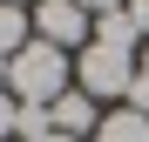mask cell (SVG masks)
<instances>
[{
  "mask_svg": "<svg viewBox=\"0 0 149 142\" xmlns=\"http://www.w3.org/2000/svg\"><path fill=\"white\" fill-rule=\"evenodd\" d=\"M142 75H149V47H142Z\"/></svg>",
  "mask_w": 149,
  "mask_h": 142,
  "instance_id": "14",
  "label": "cell"
},
{
  "mask_svg": "<svg viewBox=\"0 0 149 142\" xmlns=\"http://www.w3.org/2000/svg\"><path fill=\"white\" fill-rule=\"evenodd\" d=\"M34 27H41V41L47 47H88V14L74 7V0H34Z\"/></svg>",
  "mask_w": 149,
  "mask_h": 142,
  "instance_id": "3",
  "label": "cell"
},
{
  "mask_svg": "<svg viewBox=\"0 0 149 142\" xmlns=\"http://www.w3.org/2000/svg\"><path fill=\"white\" fill-rule=\"evenodd\" d=\"M14 115H20V102H14L7 88H0V135H14Z\"/></svg>",
  "mask_w": 149,
  "mask_h": 142,
  "instance_id": "10",
  "label": "cell"
},
{
  "mask_svg": "<svg viewBox=\"0 0 149 142\" xmlns=\"http://www.w3.org/2000/svg\"><path fill=\"white\" fill-rule=\"evenodd\" d=\"M47 115H54V135H74V142L102 129V108H95V102H88L81 88H68V95H54V102H47Z\"/></svg>",
  "mask_w": 149,
  "mask_h": 142,
  "instance_id": "4",
  "label": "cell"
},
{
  "mask_svg": "<svg viewBox=\"0 0 149 142\" xmlns=\"http://www.w3.org/2000/svg\"><path fill=\"white\" fill-rule=\"evenodd\" d=\"M122 14L136 20V34H149V0H129V7H122Z\"/></svg>",
  "mask_w": 149,
  "mask_h": 142,
  "instance_id": "11",
  "label": "cell"
},
{
  "mask_svg": "<svg viewBox=\"0 0 149 142\" xmlns=\"http://www.w3.org/2000/svg\"><path fill=\"white\" fill-rule=\"evenodd\" d=\"M74 75H81V95H88V102H122L129 81H136V54H129V47H109V41H88Z\"/></svg>",
  "mask_w": 149,
  "mask_h": 142,
  "instance_id": "2",
  "label": "cell"
},
{
  "mask_svg": "<svg viewBox=\"0 0 149 142\" xmlns=\"http://www.w3.org/2000/svg\"><path fill=\"white\" fill-rule=\"evenodd\" d=\"M0 88H7V61H0Z\"/></svg>",
  "mask_w": 149,
  "mask_h": 142,
  "instance_id": "13",
  "label": "cell"
},
{
  "mask_svg": "<svg viewBox=\"0 0 149 142\" xmlns=\"http://www.w3.org/2000/svg\"><path fill=\"white\" fill-rule=\"evenodd\" d=\"M41 142H74V135H54V129H47V135H41Z\"/></svg>",
  "mask_w": 149,
  "mask_h": 142,
  "instance_id": "12",
  "label": "cell"
},
{
  "mask_svg": "<svg viewBox=\"0 0 149 142\" xmlns=\"http://www.w3.org/2000/svg\"><path fill=\"white\" fill-rule=\"evenodd\" d=\"M7 95L14 102H54V95H68V54L47 47V41H27L7 61Z\"/></svg>",
  "mask_w": 149,
  "mask_h": 142,
  "instance_id": "1",
  "label": "cell"
},
{
  "mask_svg": "<svg viewBox=\"0 0 149 142\" xmlns=\"http://www.w3.org/2000/svg\"><path fill=\"white\" fill-rule=\"evenodd\" d=\"M74 7H81V14H95V20H102V14H122V7H129V0H74Z\"/></svg>",
  "mask_w": 149,
  "mask_h": 142,
  "instance_id": "9",
  "label": "cell"
},
{
  "mask_svg": "<svg viewBox=\"0 0 149 142\" xmlns=\"http://www.w3.org/2000/svg\"><path fill=\"white\" fill-rule=\"evenodd\" d=\"M27 47V7H7L0 0V61H14Z\"/></svg>",
  "mask_w": 149,
  "mask_h": 142,
  "instance_id": "6",
  "label": "cell"
},
{
  "mask_svg": "<svg viewBox=\"0 0 149 142\" xmlns=\"http://www.w3.org/2000/svg\"><path fill=\"white\" fill-rule=\"evenodd\" d=\"M14 129L27 135V142H41L47 129H54V115H47V102H20V115H14Z\"/></svg>",
  "mask_w": 149,
  "mask_h": 142,
  "instance_id": "8",
  "label": "cell"
},
{
  "mask_svg": "<svg viewBox=\"0 0 149 142\" xmlns=\"http://www.w3.org/2000/svg\"><path fill=\"white\" fill-rule=\"evenodd\" d=\"M95 142H149V115H136V108H115V115H102Z\"/></svg>",
  "mask_w": 149,
  "mask_h": 142,
  "instance_id": "5",
  "label": "cell"
},
{
  "mask_svg": "<svg viewBox=\"0 0 149 142\" xmlns=\"http://www.w3.org/2000/svg\"><path fill=\"white\" fill-rule=\"evenodd\" d=\"M7 7H27V0H7Z\"/></svg>",
  "mask_w": 149,
  "mask_h": 142,
  "instance_id": "15",
  "label": "cell"
},
{
  "mask_svg": "<svg viewBox=\"0 0 149 142\" xmlns=\"http://www.w3.org/2000/svg\"><path fill=\"white\" fill-rule=\"evenodd\" d=\"M88 41H109V47H129V54H136V41H142V34H136V20H129V14H102Z\"/></svg>",
  "mask_w": 149,
  "mask_h": 142,
  "instance_id": "7",
  "label": "cell"
}]
</instances>
